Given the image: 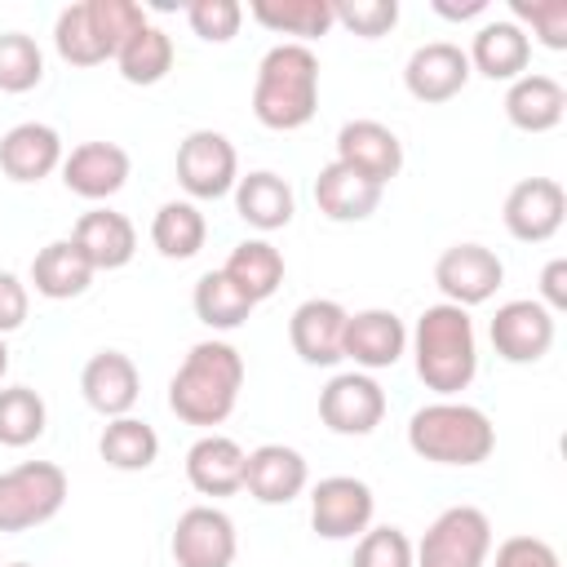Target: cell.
Returning <instances> with one entry per match:
<instances>
[{
  "instance_id": "bcb514c9",
  "label": "cell",
  "mask_w": 567,
  "mask_h": 567,
  "mask_svg": "<svg viewBox=\"0 0 567 567\" xmlns=\"http://www.w3.org/2000/svg\"><path fill=\"white\" fill-rule=\"evenodd\" d=\"M430 9L447 22H465V18H478L487 13V0H430Z\"/></svg>"
},
{
  "instance_id": "6da1fadb",
  "label": "cell",
  "mask_w": 567,
  "mask_h": 567,
  "mask_svg": "<svg viewBox=\"0 0 567 567\" xmlns=\"http://www.w3.org/2000/svg\"><path fill=\"white\" fill-rule=\"evenodd\" d=\"M239 390H244V354L230 341L208 337V341H195L186 350L182 368L173 372L168 408H173L177 421L213 430L235 412Z\"/></svg>"
},
{
  "instance_id": "4dcf8cb0",
  "label": "cell",
  "mask_w": 567,
  "mask_h": 567,
  "mask_svg": "<svg viewBox=\"0 0 567 567\" xmlns=\"http://www.w3.org/2000/svg\"><path fill=\"white\" fill-rule=\"evenodd\" d=\"M204 239H208V221H204L199 204H190V199H168L151 217V244L168 261H190L204 248Z\"/></svg>"
},
{
  "instance_id": "60d3db41",
  "label": "cell",
  "mask_w": 567,
  "mask_h": 567,
  "mask_svg": "<svg viewBox=\"0 0 567 567\" xmlns=\"http://www.w3.org/2000/svg\"><path fill=\"white\" fill-rule=\"evenodd\" d=\"M509 13H514L509 22H518V27L527 22L545 49H554V53L567 49V0H509Z\"/></svg>"
},
{
  "instance_id": "484cf974",
  "label": "cell",
  "mask_w": 567,
  "mask_h": 567,
  "mask_svg": "<svg viewBox=\"0 0 567 567\" xmlns=\"http://www.w3.org/2000/svg\"><path fill=\"white\" fill-rule=\"evenodd\" d=\"M230 195H235V213H239L252 230H261V235L284 230V226L292 221V213H297V195H292L288 177H279V173H270V168H257V173L239 177Z\"/></svg>"
},
{
  "instance_id": "44dd1931",
  "label": "cell",
  "mask_w": 567,
  "mask_h": 567,
  "mask_svg": "<svg viewBox=\"0 0 567 567\" xmlns=\"http://www.w3.org/2000/svg\"><path fill=\"white\" fill-rule=\"evenodd\" d=\"M62 159H66V151H62V137L53 124L22 120L0 137V173L9 182H22V186L44 182L49 173L62 168Z\"/></svg>"
},
{
  "instance_id": "2e32d148",
  "label": "cell",
  "mask_w": 567,
  "mask_h": 567,
  "mask_svg": "<svg viewBox=\"0 0 567 567\" xmlns=\"http://www.w3.org/2000/svg\"><path fill=\"white\" fill-rule=\"evenodd\" d=\"M337 164H346L359 177L385 186L403 173V142L381 120H346L337 128Z\"/></svg>"
},
{
  "instance_id": "f6af8a7d",
  "label": "cell",
  "mask_w": 567,
  "mask_h": 567,
  "mask_svg": "<svg viewBox=\"0 0 567 567\" xmlns=\"http://www.w3.org/2000/svg\"><path fill=\"white\" fill-rule=\"evenodd\" d=\"M549 315H558V310H567V257H554V261H545V270H540V297H536Z\"/></svg>"
},
{
  "instance_id": "cb8c5ba5",
  "label": "cell",
  "mask_w": 567,
  "mask_h": 567,
  "mask_svg": "<svg viewBox=\"0 0 567 567\" xmlns=\"http://www.w3.org/2000/svg\"><path fill=\"white\" fill-rule=\"evenodd\" d=\"M563 111H567V89L545 71H527L505 89V120L518 133H549L563 124Z\"/></svg>"
},
{
  "instance_id": "30bf717a",
  "label": "cell",
  "mask_w": 567,
  "mask_h": 567,
  "mask_svg": "<svg viewBox=\"0 0 567 567\" xmlns=\"http://www.w3.org/2000/svg\"><path fill=\"white\" fill-rule=\"evenodd\" d=\"M319 421L332 434L346 439H363L385 421V390L377 385L372 372H337L323 390H319Z\"/></svg>"
},
{
  "instance_id": "ee69618b",
  "label": "cell",
  "mask_w": 567,
  "mask_h": 567,
  "mask_svg": "<svg viewBox=\"0 0 567 567\" xmlns=\"http://www.w3.org/2000/svg\"><path fill=\"white\" fill-rule=\"evenodd\" d=\"M27 315H31V288L13 270H0V337L18 332Z\"/></svg>"
},
{
  "instance_id": "e0dca14e",
  "label": "cell",
  "mask_w": 567,
  "mask_h": 567,
  "mask_svg": "<svg viewBox=\"0 0 567 567\" xmlns=\"http://www.w3.org/2000/svg\"><path fill=\"white\" fill-rule=\"evenodd\" d=\"M128 173H133V159L120 142H80L62 159V186L71 195L89 199V204H102V199L120 195Z\"/></svg>"
},
{
  "instance_id": "3957f363",
  "label": "cell",
  "mask_w": 567,
  "mask_h": 567,
  "mask_svg": "<svg viewBox=\"0 0 567 567\" xmlns=\"http://www.w3.org/2000/svg\"><path fill=\"white\" fill-rule=\"evenodd\" d=\"M319 111V58L310 44L284 40L261 53L252 80V115L275 133L306 128Z\"/></svg>"
},
{
  "instance_id": "7a4b0ae2",
  "label": "cell",
  "mask_w": 567,
  "mask_h": 567,
  "mask_svg": "<svg viewBox=\"0 0 567 567\" xmlns=\"http://www.w3.org/2000/svg\"><path fill=\"white\" fill-rule=\"evenodd\" d=\"M408 346H412V363L425 390H434L439 399L470 390L478 372V337H474L470 310L452 301L425 306L416 315V328L408 332Z\"/></svg>"
},
{
  "instance_id": "9c48e42d",
  "label": "cell",
  "mask_w": 567,
  "mask_h": 567,
  "mask_svg": "<svg viewBox=\"0 0 567 567\" xmlns=\"http://www.w3.org/2000/svg\"><path fill=\"white\" fill-rule=\"evenodd\" d=\"M434 284H439L443 301L470 310V306H483L496 297V288L505 284V261L487 244H452L434 261Z\"/></svg>"
},
{
  "instance_id": "ba28073f",
  "label": "cell",
  "mask_w": 567,
  "mask_h": 567,
  "mask_svg": "<svg viewBox=\"0 0 567 567\" xmlns=\"http://www.w3.org/2000/svg\"><path fill=\"white\" fill-rule=\"evenodd\" d=\"M377 496L354 474H328L310 487V527L323 540H354L372 527Z\"/></svg>"
},
{
  "instance_id": "5b68a950",
  "label": "cell",
  "mask_w": 567,
  "mask_h": 567,
  "mask_svg": "<svg viewBox=\"0 0 567 567\" xmlns=\"http://www.w3.org/2000/svg\"><path fill=\"white\" fill-rule=\"evenodd\" d=\"M66 470L53 461H22L0 474V532H31L66 505Z\"/></svg>"
},
{
  "instance_id": "7c38bea8",
  "label": "cell",
  "mask_w": 567,
  "mask_h": 567,
  "mask_svg": "<svg viewBox=\"0 0 567 567\" xmlns=\"http://www.w3.org/2000/svg\"><path fill=\"white\" fill-rule=\"evenodd\" d=\"M567 217V195L554 177H523L509 186L501 221L518 244H545L563 230Z\"/></svg>"
},
{
  "instance_id": "277c9868",
  "label": "cell",
  "mask_w": 567,
  "mask_h": 567,
  "mask_svg": "<svg viewBox=\"0 0 567 567\" xmlns=\"http://www.w3.org/2000/svg\"><path fill=\"white\" fill-rule=\"evenodd\" d=\"M408 447L434 465H483L496 447V425L483 408L461 399H434L412 412Z\"/></svg>"
},
{
  "instance_id": "d590c367",
  "label": "cell",
  "mask_w": 567,
  "mask_h": 567,
  "mask_svg": "<svg viewBox=\"0 0 567 567\" xmlns=\"http://www.w3.org/2000/svg\"><path fill=\"white\" fill-rule=\"evenodd\" d=\"M53 49H58V58H62V62H71V66H97V62H106V58H111V53H106V44H102V40H97V31H93L89 0L66 4V9L58 13V22H53Z\"/></svg>"
},
{
  "instance_id": "74e56055",
  "label": "cell",
  "mask_w": 567,
  "mask_h": 567,
  "mask_svg": "<svg viewBox=\"0 0 567 567\" xmlns=\"http://www.w3.org/2000/svg\"><path fill=\"white\" fill-rule=\"evenodd\" d=\"M350 567H416V545L403 527H368L350 554Z\"/></svg>"
},
{
  "instance_id": "4fadbf2b",
  "label": "cell",
  "mask_w": 567,
  "mask_h": 567,
  "mask_svg": "<svg viewBox=\"0 0 567 567\" xmlns=\"http://www.w3.org/2000/svg\"><path fill=\"white\" fill-rule=\"evenodd\" d=\"M487 337L505 363H540L554 346V315L536 297H514L496 306Z\"/></svg>"
},
{
  "instance_id": "7bdbcfd3",
  "label": "cell",
  "mask_w": 567,
  "mask_h": 567,
  "mask_svg": "<svg viewBox=\"0 0 567 567\" xmlns=\"http://www.w3.org/2000/svg\"><path fill=\"white\" fill-rule=\"evenodd\" d=\"M496 567H563L558 549L540 536H509L496 545Z\"/></svg>"
},
{
  "instance_id": "5bb4252c",
  "label": "cell",
  "mask_w": 567,
  "mask_h": 567,
  "mask_svg": "<svg viewBox=\"0 0 567 567\" xmlns=\"http://www.w3.org/2000/svg\"><path fill=\"white\" fill-rule=\"evenodd\" d=\"M408 354V328L394 310L385 306H368L354 310L346 319V337H341V359H350L359 372H381L394 368Z\"/></svg>"
},
{
  "instance_id": "7dc6e473",
  "label": "cell",
  "mask_w": 567,
  "mask_h": 567,
  "mask_svg": "<svg viewBox=\"0 0 567 567\" xmlns=\"http://www.w3.org/2000/svg\"><path fill=\"white\" fill-rule=\"evenodd\" d=\"M4 372H9V346H4V337H0V381H4Z\"/></svg>"
},
{
  "instance_id": "ab89813d",
  "label": "cell",
  "mask_w": 567,
  "mask_h": 567,
  "mask_svg": "<svg viewBox=\"0 0 567 567\" xmlns=\"http://www.w3.org/2000/svg\"><path fill=\"white\" fill-rule=\"evenodd\" d=\"M332 22L359 40H377V35L394 31L399 0H332Z\"/></svg>"
},
{
  "instance_id": "f546056e",
  "label": "cell",
  "mask_w": 567,
  "mask_h": 567,
  "mask_svg": "<svg viewBox=\"0 0 567 567\" xmlns=\"http://www.w3.org/2000/svg\"><path fill=\"white\" fill-rule=\"evenodd\" d=\"M97 456L120 470V474H137V470H151L155 456H159V434L155 425H146L142 416H111L102 425V439H97Z\"/></svg>"
},
{
  "instance_id": "ffe728a7",
  "label": "cell",
  "mask_w": 567,
  "mask_h": 567,
  "mask_svg": "<svg viewBox=\"0 0 567 567\" xmlns=\"http://www.w3.org/2000/svg\"><path fill=\"white\" fill-rule=\"evenodd\" d=\"M306 483H310V465L288 443H261L244 461V487L261 505H288L306 492Z\"/></svg>"
},
{
  "instance_id": "836d02e7",
  "label": "cell",
  "mask_w": 567,
  "mask_h": 567,
  "mask_svg": "<svg viewBox=\"0 0 567 567\" xmlns=\"http://www.w3.org/2000/svg\"><path fill=\"white\" fill-rule=\"evenodd\" d=\"M190 306H195V319L213 332H235L239 323H248V315L257 310L221 270H208L199 275L195 292H190Z\"/></svg>"
},
{
  "instance_id": "4316f807",
  "label": "cell",
  "mask_w": 567,
  "mask_h": 567,
  "mask_svg": "<svg viewBox=\"0 0 567 567\" xmlns=\"http://www.w3.org/2000/svg\"><path fill=\"white\" fill-rule=\"evenodd\" d=\"M93 261L80 252L75 239H53L44 244L35 257H31V288L49 301H71V297H84L89 284H93Z\"/></svg>"
},
{
  "instance_id": "d6986e66",
  "label": "cell",
  "mask_w": 567,
  "mask_h": 567,
  "mask_svg": "<svg viewBox=\"0 0 567 567\" xmlns=\"http://www.w3.org/2000/svg\"><path fill=\"white\" fill-rule=\"evenodd\" d=\"M80 394L97 416H128L142 394V372L124 350H97L80 368Z\"/></svg>"
},
{
  "instance_id": "1f68e13d",
  "label": "cell",
  "mask_w": 567,
  "mask_h": 567,
  "mask_svg": "<svg viewBox=\"0 0 567 567\" xmlns=\"http://www.w3.org/2000/svg\"><path fill=\"white\" fill-rule=\"evenodd\" d=\"M252 22H261L275 35H297V44L328 35L332 22V0H252L248 4Z\"/></svg>"
},
{
  "instance_id": "8fae6325",
  "label": "cell",
  "mask_w": 567,
  "mask_h": 567,
  "mask_svg": "<svg viewBox=\"0 0 567 567\" xmlns=\"http://www.w3.org/2000/svg\"><path fill=\"white\" fill-rule=\"evenodd\" d=\"M168 549L177 567H230L239 554L235 518L217 505H190L177 514Z\"/></svg>"
},
{
  "instance_id": "8d00e7d4",
  "label": "cell",
  "mask_w": 567,
  "mask_h": 567,
  "mask_svg": "<svg viewBox=\"0 0 567 567\" xmlns=\"http://www.w3.org/2000/svg\"><path fill=\"white\" fill-rule=\"evenodd\" d=\"M44 80V53L27 31H0V93H27Z\"/></svg>"
},
{
  "instance_id": "9a60e30c",
  "label": "cell",
  "mask_w": 567,
  "mask_h": 567,
  "mask_svg": "<svg viewBox=\"0 0 567 567\" xmlns=\"http://www.w3.org/2000/svg\"><path fill=\"white\" fill-rule=\"evenodd\" d=\"M470 58H465V49L461 44H452V40H430V44H416L412 53H408V62H403V89L416 97V102H425V106H434V102H452L465 84H470Z\"/></svg>"
},
{
  "instance_id": "d4e9b609",
  "label": "cell",
  "mask_w": 567,
  "mask_h": 567,
  "mask_svg": "<svg viewBox=\"0 0 567 567\" xmlns=\"http://www.w3.org/2000/svg\"><path fill=\"white\" fill-rule=\"evenodd\" d=\"M71 239L93 261V270H120L137 252V226L124 213H115V208H89V213H80Z\"/></svg>"
},
{
  "instance_id": "f1b7e54d",
  "label": "cell",
  "mask_w": 567,
  "mask_h": 567,
  "mask_svg": "<svg viewBox=\"0 0 567 567\" xmlns=\"http://www.w3.org/2000/svg\"><path fill=\"white\" fill-rule=\"evenodd\" d=\"M221 275H226L252 306H261V301L275 297L279 284H284V252H279L270 239H244V244L230 248Z\"/></svg>"
},
{
  "instance_id": "b9f144b4",
  "label": "cell",
  "mask_w": 567,
  "mask_h": 567,
  "mask_svg": "<svg viewBox=\"0 0 567 567\" xmlns=\"http://www.w3.org/2000/svg\"><path fill=\"white\" fill-rule=\"evenodd\" d=\"M186 22L199 40L208 44H226L239 35V22H244V4L239 0H190L186 4Z\"/></svg>"
},
{
  "instance_id": "52a82bcc",
  "label": "cell",
  "mask_w": 567,
  "mask_h": 567,
  "mask_svg": "<svg viewBox=\"0 0 567 567\" xmlns=\"http://www.w3.org/2000/svg\"><path fill=\"white\" fill-rule=\"evenodd\" d=\"M177 186L195 199H221L239 182V155L235 142L217 128H195L177 142Z\"/></svg>"
},
{
  "instance_id": "603a6c76",
  "label": "cell",
  "mask_w": 567,
  "mask_h": 567,
  "mask_svg": "<svg viewBox=\"0 0 567 567\" xmlns=\"http://www.w3.org/2000/svg\"><path fill=\"white\" fill-rule=\"evenodd\" d=\"M244 461L248 452L230 434H199L186 452V483L199 496H235L244 492Z\"/></svg>"
},
{
  "instance_id": "ac0fdd59",
  "label": "cell",
  "mask_w": 567,
  "mask_h": 567,
  "mask_svg": "<svg viewBox=\"0 0 567 567\" xmlns=\"http://www.w3.org/2000/svg\"><path fill=\"white\" fill-rule=\"evenodd\" d=\"M346 319L350 310L332 297H306L292 319H288V341L297 350L301 363L310 368H332L341 363V337H346Z\"/></svg>"
},
{
  "instance_id": "7402d4cb",
  "label": "cell",
  "mask_w": 567,
  "mask_h": 567,
  "mask_svg": "<svg viewBox=\"0 0 567 567\" xmlns=\"http://www.w3.org/2000/svg\"><path fill=\"white\" fill-rule=\"evenodd\" d=\"M465 58H470V71H478V75H487V80H509V84H514L518 75H527L532 40H527V31H523L518 22L492 18V22H483V27L474 31Z\"/></svg>"
},
{
  "instance_id": "83f0119b",
  "label": "cell",
  "mask_w": 567,
  "mask_h": 567,
  "mask_svg": "<svg viewBox=\"0 0 567 567\" xmlns=\"http://www.w3.org/2000/svg\"><path fill=\"white\" fill-rule=\"evenodd\" d=\"M381 190L385 186L359 177L354 168H346L337 159L323 164L319 177H315V204H319V213L328 221H368L377 213V204H381Z\"/></svg>"
},
{
  "instance_id": "f35d334b",
  "label": "cell",
  "mask_w": 567,
  "mask_h": 567,
  "mask_svg": "<svg viewBox=\"0 0 567 567\" xmlns=\"http://www.w3.org/2000/svg\"><path fill=\"white\" fill-rule=\"evenodd\" d=\"M89 18L111 58L124 49V40H133L146 27V9L137 0H89Z\"/></svg>"
},
{
  "instance_id": "c3c4849f",
  "label": "cell",
  "mask_w": 567,
  "mask_h": 567,
  "mask_svg": "<svg viewBox=\"0 0 567 567\" xmlns=\"http://www.w3.org/2000/svg\"><path fill=\"white\" fill-rule=\"evenodd\" d=\"M9 567H35V563H9Z\"/></svg>"
},
{
  "instance_id": "8992f818",
  "label": "cell",
  "mask_w": 567,
  "mask_h": 567,
  "mask_svg": "<svg viewBox=\"0 0 567 567\" xmlns=\"http://www.w3.org/2000/svg\"><path fill=\"white\" fill-rule=\"evenodd\" d=\"M487 558H492V518L478 505L443 509L416 545V567H487Z\"/></svg>"
},
{
  "instance_id": "e575fe53",
  "label": "cell",
  "mask_w": 567,
  "mask_h": 567,
  "mask_svg": "<svg viewBox=\"0 0 567 567\" xmlns=\"http://www.w3.org/2000/svg\"><path fill=\"white\" fill-rule=\"evenodd\" d=\"M49 408L31 385H4L0 390V443L4 447H27L44 434Z\"/></svg>"
},
{
  "instance_id": "d6a6232c",
  "label": "cell",
  "mask_w": 567,
  "mask_h": 567,
  "mask_svg": "<svg viewBox=\"0 0 567 567\" xmlns=\"http://www.w3.org/2000/svg\"><path fill=\"white\" fill-rule=\"evenodd\" d=\"M173 58H177L173 35L164 27H155V22H146L133 40H124V49L115 53V66H120V75L128 84H142L146 89V84H159L173 71Z\"/></svg>"
}]
</instances>
